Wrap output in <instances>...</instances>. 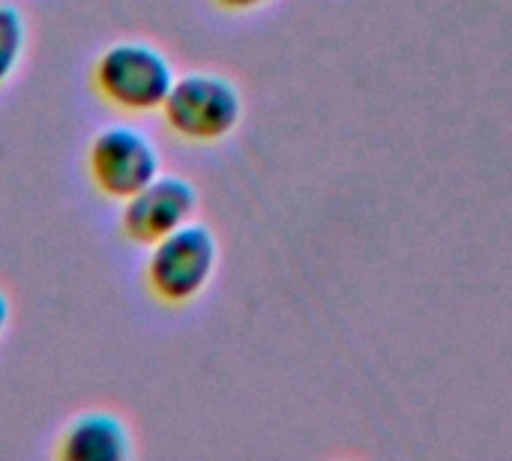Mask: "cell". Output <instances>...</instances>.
Wrapping results in <instances>:
<instances>
[{
    "instance_id": "3",
    "label": "cell",
    "mask_w": 512,
    "mask_h": 461,
    "mask_svg": "<svg viewBox=\"0 0 512 461\" xmlns=\"http://www.w3.org/2000/svg\"><path fill=\"white\" fill-rule=\"evenodd\" d=\"M162 111L177 135L189 141H219L237 126L243 102L228 78L192 72L174 81Z\"/></svg>"
},
{
    "instance_id": "8",
    "label": "cell",
    "mask_w": 512,
    "mask_h": 461,
    "mask_svg": "<svg viewBox=\"0 0 512 461\" xmlns=\"http://www.w3.org/2000/svg\"><path fill=\"white\" fill-rule=\"evenodd\" d=\"M216 3H222L225 9H255L267 0H216Z\"/></svg>"
},
{
    "instance_id": "1",
    "label": "cell",
    "mask_w": 512,
    "mask_h": 461,
    "mask_svg": "<svg viewBox=\"0 0 512 461\" xmlns=\"http://www.w3.org/2000/svg\"><path fill=\"white\" fill-rule=\"evenodd\" d=\"M177 75L168 57L147 42H117L93 66L96 90L123 111H156L165 105Z\"/></svg>"
},
{
    "instance_id": "6",
    "label": "cell",
    "mask_w": 512,
    "mask_h": 461,
    "mask_svg": "<svg viewBox=\"0 0 512 461\" xmlns=\"http://www.w3.org/2000/svg\"><path fill=\"white\" fill-rule=\"evenodd\" d=\"M129 453V429L108 411L81 414L60 438V459L66 461H123Z\"/></svg>"
},
{
    "instance_id": "2",
    "label": "cell",
    "mask_w": 512,
    "mask_h": 461,
    "mask_svg": "<svg viewBox=\"0 0 512 461\" xmlns=\"http://www.w3.org/2000/svg\"><path fill=\"white\" fill-rule=\"evenodd\" d=\"M216 258L219 249L213 231L186 222L183 228L153 243L147 261V285L162 303L183 306L207 288L216 270Z\"/></svg>"
},
{
    "instance_id": "5",
    "label": "cell",
    "mask_w": 512,
    "mask_h": 461,
    "mask_svg": "<svg viewBox=\"0 0 512 461\" xmlns=\"http://www.w3.org/2000/svg\"><path fill=\"white\" fill-rule=\"evenodd\" d=\"M198 207V192L189 180L159 174L141 192L126 198L123 207V231L135 243H159L171 231L192 222Z\"/></svg>"
},
{
    "instance_id": "4",
    "label": "cell",
    "mask_w": 512,
    "mask_h": 461,
    "mask_svg": "<svg viewBox=\"0 0 512 461\" xmlns=\"http://www.w3.org/2000/svg\"><path fill=\"white\" fill-rule=\"evenodd\" d=\"M90 177L108 198H132L159 177V153L153 141L132 126H108L90 144Z\"/></svg>"
},
{
    "instance_id": "9",
    "label": "cell",
    "mask_w": 512,
    "mask_h": 461,
    "mask_svg": "<svg viewBox=\"0 0 512 461\" xmlns=\"http://www.w3.org/2000/svg\"><path fill=\"white\" fill-rule=\"evenodd\" d=\"M6 324H9V303H6V297L0 294V333L6 330Z\"/></svg>"
},
{
    "instance_id": "7",
    "label": "cell",
    "mask_w": 512,
    "mask_h": 461,
    "mask_svg": "<svg viewBox=\"0 0 512 461\" xmlns=\"http://www.w3.org/2000/svg\"><path fill=\"white\" fill-rule=\"evenodd\" d=\"M27 42V24L24 15L12 3H0V84L15 72Z\"/></svg>"
}]
</instances>
